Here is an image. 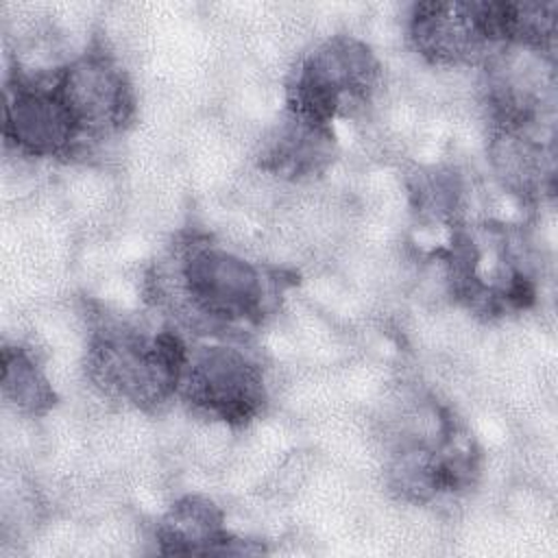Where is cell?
Here are the masks:
<instances>
[{"label": "cell", "mask_w": 558, "mask_h": 558, "mask_svg": "<svg viewBox=\"0 0 558 558\" xmlns=\"http://www.w3.org/2000/svg\"><path fill=\"white\" fill-rule=\"evenodd\" d=\"M379 59L353 35H333L316 44L294 65L286 102L288 113L327 124L364 107L379 83Z\"/></svg>", "instance_id": "3"}, {"label": "cell", "mask_w": 558, "mask_h": 558, "mask_svg": "<svg viewBox=\"0 0 558 558\" xmlns=\"http://www.w3.org/2000/svg\"><path fill=\"white\" fill-rule=\"evenodd\" d=\"M408 31L414 50L434 65L486 61L499 46L495 2H418Z\"/></svg>", "instance_id": "8"}, {"label": "cell", "mask_w": 558, "mask_h": 558, "mask_svg": "<svg viewBox=\"0 0 558 558\" xmlns=\"http://www.w3.org/2000/svg\"><path fill=\"white\" fill-rule=\"evenodd\" d=\"M155 538L161 554H259L251 541L225 527L222 510L207 497L187 495L174 501L159 519Z\"/></svg>", "instance_id": "9"}, {"label": "cell", "mask_w": 558, "mask_h": 558, "mask_svg": "<svg viewBox=\"0 0 558 558\" xmlns=\"http://www.w3.org/2000/svg\"><path fill=\"white\" fill-rule=\"evenodd\" d=\"M190 347L172 329H142L111 320L92 331L85 371L107 397L137 410H157L179 395Z\"/></svg>", "instance_id": "2"}, {"label": "cell", "mask_w": 558, "mask_h": 558, "mask_svg": "<svg viewBox=\"0 0 558 558\" xmlns=\"http://www.w3.org/2000/svg\"><path fill=\"white\" fill-rule=\"evenodd\" d=\"M179 397L194 412L240 427L262 414L268 392L262 364L244 349L205 344L190 349Z\"/></svg>", "instance_id": "5"}, {"label": "cell", "mask_w": 558, "mask_h": 558, "mask_svg": "<svg viewBox=\"0 0 558 558\" xmlns=\"http://www.w3.org/2000/svg\"><path fill=\"white\" fill-rule=\"evenodd\" d=\"M388 473L401 497L427 501L469 488L477 475V451L449 412L434 410L432 425L401 436Z\"/></svg>", "instance_id": "4"}, {"label": "cell", "mask_w": 558, "mask_h": 558, "mask_svg": "<svg viewBox=\"0 0 558 558\" xmlns=\"http://www.w3.org/2000/svg\"><path fill=\"white\" fill-rule=\"evenodd\" d=\"M2 392L15 410L31 416H41L57 403L52 384L28 349L17 344L2 347Z\"/></svg>", "instance_id": "12"}, {"label": "cell", "mask_w": 558, "mask_h": 558, "mask_svg": "<svg viewBox=\"0 0 558 558\" xmlns=\"http://www.w3.org/2000/svg\"><path fill=\"white\" fill-rule=\"evenodd\" d=\"M54 85L83 140L122 133L135 116L133 85L118 59L94 44L52 70Z\"/></svg>", "instance_id": "6"}, {"label": "cell", "mask_w": 558, "mask_h": 558, "mask_svg": "<svg viewBox=\"0 0 558 558\" xmlns=\"http://www.w3.org/2000/svg\"><path fill=\"white\" fill-rule=\"evenodd\" d=\"M336 153L331 126L292 113L270 133L259 153V166L277 177L305 179L323 172Z\"/></svg>", "instance_id": "10"}, {"label": "cell", "mask_w": 558, "mask_h": 558, "mask_svg": "<svg viewBox=\"0 0 558 558\" xmlns=\"http://www.w3.org/2000/svg\"><path fill=\"white\" fill-rule=\"evenodd\" d=\"M170 264L168 296L181 314L207 329L244 331L262 325L286 286L281 275L207 238L174 244Z\"/></svg>", "instance_id": "1"}, {"label": "cell", "mask_w": 558, "mask_h": 558, "mask_svg": "<svg viewBox=\"0 0 558 558\" xmlns=\"http://www.w3.org/2000/svg\"><path fill=\"white\" fill-rule=\"evenodd\" d=\"M4 140L28 157H72L83 135L65 107L52 72H15L4 89Z\"/></svg>", "instance_id": "7"}, {"label": "cell", "mask_w": 558, "mask_h": 558, "mask_svg": "<svg viewBox=\"0 0 558 558\" xmlns=\"http://www.w3.org/2000/svg\"><path fill=\"white\" fill-rule=\"evenodd\" d=\"M545 129L495 126L490 155L504 185L523 198L554 185V153L543 140Z\"/></svg>", "instance_id": "11"}]
</instances>
